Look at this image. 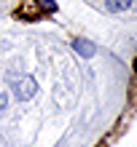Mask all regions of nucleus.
<instances>
[{"label": "nucleus", "instance_id": "nucleus-1", "mask_svg": "<svg viewBox=\"0 0 137 147\" xmlns=\"http://www.w3.org/2000/svg\"><path fill=\"white\" fill-rule=\"evenodd\" d=\"M11 88H14V96H16V99L27 102V99L35 96L38 83L32 80V78H27V75H11Z\"/></svg>", "mask_w": 137, "mask_h": 147}, {"label": "nucleus", "instance_id": "nucleus-2", "mask_svg": "<svg viewBox=\"0 0 137 147\" xmlns=\"http://www.w3.org/2000/svg\"><path fill=\"white\" fill-rule=\"evenodd\" d=\"M73 48L78 51L81 56H94V43H89V40H75Z\"/></svg>", "mask_w": 137, "mask_h": 147}, {"label": "nucleus", "instance_id": "nucleus-3", "mask_svg": "<svg viewBox=\"0 0 137 147\" xmlns=\"http://www.w3.org/2000/svg\"><path fill=\"white\" fill-rule=\"evenodd\" d=\"M132 5V0H108V8L113 13H118V11H126V8Z\"/></svg>", "mask_w": 137, "mask_h": 147}, {"label": "nucleus", "instance_id": "nucleus-4", "mask_svg": "<svg viewBox=\"0 0 137 147\" xmlns=\"http://www.w3.org/2000/svg\"><path fill=\"white\" fill-rule=\"evenodd\" d=\"M38 3L43 5L46 11H57V3H54V0H38Z\"/></svg>", "mask_w": 137, "mask_h": 147}, {"label": "nucleus", "instance_id": "nucleus-5", "mask_svg": "<svg viewBox=\"0 0 137 147\" xmlns=\"http://www.w3.org/2000/svg\"><path fill=\"white\" fill-rule=\"evenodd\" d=\"M3 107H5V96L0 94V110H3Z\"/></svg>", "mask_w": 137, "mask_h": 147}]
</instances>
